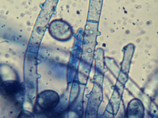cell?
Here are the masks:
<instances>
[{"label": "cell", "mask_w": 158, "mask_h": 118, "mask_svg": "<svg viewBox=\"0 0 158 118\" xmlns=\"http://www.w3.org/2000/svg\"><path fill=\"white\" fill-rule=\"evenodd\" d=\"M59 102V96L53 91L46 90L41 92L38 95L35 107L37 112L49 113L55 108Z\"/></svg>", "instance_id": "6da1fadb"}, {"label": "cell", "mask_w": 158, "mask_h": 118, "mask_svg": "<svg viewBox=\"0 0 158 118\" xmlns=\"http://www.w3.org/2000/svg\"><path fill=\"white\" fill-rule=\"evenodd\" d=\"M2 95L6 100L19 104L18 98L23 95V87L17 81H7L2 83L1 88Z\"/></svg>", "instance_id": "7a4b0ae2"}, {"label": "cell", "mask_w": 158, "mask_h": 118, "mask_svg": "<svg viewBox=\"0 0 158 118\" xmlns=\"http://www.w3.org/2000/svg\"><path fill=\"white\" fill-rule=\"evenodd\" d=\"M63 31H71V28L68 24L62 21H54L52 22L49 26V32L52 36L59 40H66L69 39L71 34Z\"/></svg>", "instance_id": "3957f363"}]
</instances>
